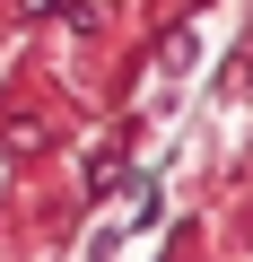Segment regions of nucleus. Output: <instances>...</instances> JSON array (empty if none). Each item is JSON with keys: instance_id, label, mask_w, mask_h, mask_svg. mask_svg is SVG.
Instances as JSON below:
<instances>
[{"instance_id": "f257e3e1", "label": "nucleus", "mask_w": 253, "mask_h": 262, "mask_svg": "<svg viewBox=\"0 0 253 262\" xmlns=\"http://www.w3.org/2000/svg\"><path fill=\"white\" fill-rule=\"evenodd\" d=\"M79 262H122V227H113V219H96V236H87V253H79Z\"/></svg>"}]
</instances>
